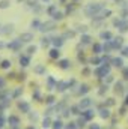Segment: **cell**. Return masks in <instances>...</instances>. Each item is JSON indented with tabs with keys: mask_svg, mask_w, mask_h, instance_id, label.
Returning a JSON list of instances; mask_svg holds the SVG:
<instances>
[{
	"mask_svg": "<svg viewBox=\"0 0 128 129\" xmlns=\"http://www.w3.org/2000/svg\"><path fill=\"white\" fill-rule=\"evenodd\" d=\"M42 71H44V69H42V68H41V66H38V68H36V72H39V74H41V72H42Z\"/></svg>",
	"mask_w": 128,
	"mask_h": 129,
	"instance_id": "11",
	"label": "cell"
},
{
	"mask_svg": "<svg viewBox=\"0 0 128 129\" xmlns=\"http://www.w3.org/2000/svg\"><path fill=\"white\" fill-rule=\"evenodd\" d=\"M50 56L51 57H59V51L57 50H51V51H50Z\"/></svg>",
	"mask_w": 128,
	"mask_h": 129,
	"instance_id": "2",
	"label": "cell"
},
{
	"mask_svg": "<svg viewBox=\"0 0 128 129\" xmlns=\"http://www.w3.org/2000/svg\"><path fill=\"white\" fill-rule=\"evenodd\" d=\"M21 39H24V41H30V39H32V35L26 33V35H23V36H21Z\"/></svg>",
	"mask_w": 128,
	"mask_h": 129,
	"instance_id": "3",
	"label": "cell"
},
{
	"mask_svg": "<svg viewBox=\"0 0 128 129\" xmlns=\"http://www.w3.org/2000/svg\"><path fill=\"white\" fill-rule=\"evenodd\" d=\"M99 50H101V47H99V45H95V51L99 53Z\"/></svg>",
	"mask_w": 128,
	"mask_h": 129,
	"instance_id": "10",
	"label": "cell"
},
{
	"mask_svg": "<svg viewBox=\"0 0 128 129\" xmlns=\"http://www.w3.org/2000/svg\"><path fill=\"white\" fill-rule=\"evenodd\" d=\"M54 128H56V129H59V128H60V122H57V123H54Z\"/></svg>",
	"mask_w": 128,
	"mask_h": 129,
	"instance_id": "13",
	"label": "cell"
},
{
	"mask_svg": "<svg viewBox=\"0 0 128 129\" xmlns=\"http://www.w3.org/2000/svg\"><path fill=\"white\" fill-rule=\"evenodd\" d=\"M113 63H115L116 66H122V60H120V59H115V60H113Z\"/></svg>",
	"mask_w": 128,
	"mask_h": 129,
	"instance_id": "5",
	"label": "cell"
},
{
	"mask_svg": "<svg viewBox=\"0 0 128 129\" xmlns=\"http://www.w3.org/2000/svg\"><path fill=\"white\" fill-rule=\"evenodd\" d=\"M89 41H90V38H89V36H83V42H89Z\"/></svg>",
	"mask_w": 128,
	"mask_h": 129,
	"instance_id": "8",
	"label": "cell"
},
{
	"mask_svg": "<svg viewBox=\"0 0 128 129\" xmlns=\"http://www.w3.org/2000/svg\"><path fill=\"white\" fill-rule=\"evenodd\" d=\"M68 60H62V62H60V68H68Z\"/></svg>",
	"mask_w": 128,
	"mask_h": 129,
	"instance_id": "4",
	"label": "cell"
},
{
	"mask_svg": "<svg viewBox=\"0 0 128 129\" xmlns=\"http://www.w3.org/2000/svg\"><path fill=\"white\" fill-rule=\"evenodd\" d=\"M35 50H36L35 47H30V48H29V53H35Z\"/></svg>",
	"mask_w": 128,
	"mask_h": 129,
	"instance_id": "12",
	"label": "cell"
},
{
	"mask_svg": "<svg viewBox=\"0 0 128 129\" xmlns=\"http://www.w3.org/2000/svg\"><path fill=\"white\" fill-rule=\"evenodd\" d=\"M9 66H11V63L8 62V60H5V62L2 63V68H5V69H6V68H9Z\"/></svg>",
	"mask_w": 128,
	"mask_h": 129,
	"instance_id": "6",
	"label": "cell"
},
{
	"mask_svg": "<svg viewBox=\"0 0 128 129\" xmlns=\"http://www.w3.org/2000/svg\"><path fill=\"white\" fill-rule=\"evenodd\" d=\"M20 108H23L24 111H27V110H29V105H27V104H20Z\"/></svg>",
	"mask_w": 128,
	"mask_h": 129,
	"instance_id": "7",
	"label": "cell"
},
{
	"mask_svg": "<svg viewBox=\"0 0 128 129\" xmlns=\"http://www.w3.org/2000/svg\"><path fill=\"white\" fill-rule=\"evenodd\" d=\"M0 86H3V80H2V78H0Z\"/></svg>",
	"mask_w": 128,
	"mask_h": 129,
	"instance_id": "14",
	"label": "cell"
},
{
	"mask_svg": "<svg viewBox=\"0 0 128 129\" xmlns=\"http://www.w3.org/2000/svg\"><path fill=\"white\" fill-rule=\"evenodd\" d=\"M101 36H102V38H107V39H109V38H110V33H102Z\"/></svg>",
	"mask_w": 128,
	"mask_h": 129,
	"instance_id": "9",
	"label": "cell"
},
{
	"mask_svg": "<svg viewBox=\"0 0 128 129\" xmlns=\"http://www.w3.org/2000/svg\"><path fill=\"white\" fill-rule=\"evenodd\" d=\"M20 62L23 63V66H27V63H29V59H27V57H21Z\"/></svg>",
	"mask_w": 128,
	"mask_h": 129,
	"instance_id": "1",
	"label": "cell"
}]
</instances>
